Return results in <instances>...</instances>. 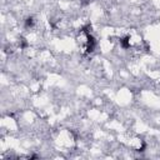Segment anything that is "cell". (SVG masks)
I'll list each match as a JSON object with an SVG mask.
<instances>
[{"label": "cell", "instance_id": "1", "mask_svg": "<svg viewBox=\"0 0 160 160\" xmlns=\"http://www.w3.org/2000/svg\"><path fill=\"white\" fill-rule=\"evenodd\" d=\"M131 38H130V35H126V36H124V38H120V40H119V42H120V46L122 48V49H130V46H131Z\"/></svg>", "mask_w": 160, "mask_h": 160}, {"label": "cell", "instance_id": "2", "mask_svg": "<svg viewBox=\"0 0 160 160\" xmlns=\"http://www.w3.org/2000/svg\"><path fill=\"white\" fill-rule=\"evenodd\" d=\"M34 24H35V20H34V18L29 16V18H26V19H25V22H24L25 28H28V29H31V28L34 26Z\"/></svg>", "mask_w": 160, "mask_h": 160}]
</instances>
